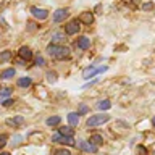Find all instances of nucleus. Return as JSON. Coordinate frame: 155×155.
Listing matches in <instances>:
<instances>
[{
    "label": "nucleus",
    "instance_id": "nucleus-1",
    "mask_svg": "<svg viewBox=\"0 0 155 155\" xmlns=\"http://www.w3.org/2000/svg\"><path fill=\"white\" fill-rule=\"evenodd\" d=\"M47 53L53 58L63 60V58L70 57V48L65 45H58V44H48L47 45Z\"/></svg>",
    "mask_w": 155,
    "mask_h": 155
},
{
    "label": "nucleus",
    "instance_id": "nucleus-2",
    "mask_svg": "<svg viewBox=\"0 0 155 155\" xmlns=\"http://www.w3.org/2000/svg\"><path fill=\"white\" fill-rule=\"evenodd\" d=\"M110 121V115H107V113H99V115H92L87 118L86 121V124L87 126H91V128H94V126H100V124H105V123H108Z\"/></svg>",
    "mask_w": 155,
    "mask_h": 155
},
{
    "label": "nucleus",
    "instance_id": "nucleus-3",
    "mask_svg": "<svg viewBox=\"0 0 155 155\" xmlns=\"http://www.w3.org/2000/svg\"><path fill=\"white\" fill-rule=\"evenodd\" d=\"M79 24H81V23L78 21V19H71L70 23H66L65 32L68 34V36H74V34H78V32H79V29H81Z\"/></svg>",
    "mask_w": 155,
    "mask_h": 155
},
{
    "label": "nucleus",
    "instance_id": "nucleus-4",
    "mask_svg": "<svg viewBox=\"0 0 155 155\" xmlns=\"http://www.w3.org/2000/svg\"><path fill=\"white\" fill-rule=\"evenodd\" d=\"M31 13H32L34 18L39 19V21H44V19L48 18V12H47V10L39 8V7H32V8H31Z\"/></svg>",
    "mask_w": 155,
    "mask_h": 155
},
{
    "label": "nucleus",
    "instance_id": "nucleus-5",
    "mask_svg": "<svg viewBox=\"0 0 155 155\" xmlns=\"http://www.w3.org/2000/svg\"><path fill=\"white\" fill-rule=\"evenodd\" d=\"M53 142H58V144H63V145H74V139L73 137H66V136H61V134H55L52 137Z\"/></svg>",
    "mask_w": 155,
    "mask_h": 155
},
{
    "label": "nucleus",
    "instance_id": "nucleus-6",
    "mask_svg": "<svg viewBox=\"0 0 155 155\" xmlns=\"http://www.w3.org/2000/svg\"><path fill=\"white\" fill-rule=\"evenodd\" d=\"M68 16V10L66 8H58L55 10V13H53V21L55 23H61V21H65V18Z\"/></svg>",
    "mask_w": 155,
    "mask_h": 155
},
{
    "label": "nucleus",
    "instance_id": "nucleus-7",
    "mask_svg": "<svg viewBox=\"0 0 155 155\" xmlns=\"http://www.w3.org/2000/svg\"><path fill=\"white\" fill-rule=\"evenodd\" d=\"M76 47H78V48H81V50H87V48L91 47V39L87 37V36H81V37H78V41H76Z\"/></svg>",
    "mask_w": 155,
    "mask_h": 155
},
{
    "label": "nucleus",
    "instance_id": "nucleus-8",
    "mask_svg": "<svg viewBox=\"0 0 155 155\" xmlns=\"http://www.w3.org/2000/svg\"><path fill=\"white\" fill-rule=\"evenodd\" d=\"M18 55L21 60H31L32 58V52H31V48L26 47V45H23V47H19V50H18Z\"/></svg>",
    "mask_w": 155,
    "mask_h": 155
},
{
    "label": "nucleus",
    "instance_id": "nucleus-9",
    "mask_svg": "<svg viewBox=\"0 0 155 155\" xmlns=\"http://www.w3.org/2000/svg\"><path fill=\"white\" fill-rule=\"evenodd\" d=\"M79 23H84V24H87V26H91L92 23H94V15H92L91 12H84L79 16V19H78Z\"/></svg>",
    "mask_w": 155,
    "mask_h": 155
},
{
    "label": "nucleus",
    "instance_id": "nucleus-10",
    "mask_svg": "<svg viewBox=\"0 0 155 155\" xmlns=\"http://www.w3.org/2000/svg\"><path fill=\"white\" fill-rule=\"evenodd\" d=\"M97 73H99V68H95V66H87L84 71H82V78H84V79H91V78H94Z\"/></svg>",
    "mask_w": 155,
    "mask_h": 155
},
{
    "label": "nucleus",
    "instance_id": "nucleus-11",
    "mask_svg": "<svg viewBox=\"0 0 155 155\" xmlns=\"http://www.w3.org/2000/svg\"><path fill=\"white\" fill-rule=\"evenodd\" d=\"M68 123H70V126L73 128V126H78L79 124V115L76 113V111H71V113H68Z\"/></svg>",
    "mask_w": 155,
    "mask_h": 155
},
{
    "label": "nucleus",
    "instance_id": "nucleus-12",
    "mask_svg": "<svg viewBox=\"0 0 155 155\" xmlns=\"http://www.w3.org/2000/svg\"><path fill=\"white\" fill-rule=\"evenodd\" d=\"M79 147L82 149V150H86V152H91V153H95L97 152V147L95 145H92V144H89V142H84V140H79Z\"/></svg>",
    "mask_w": 155,
    "mask_h": 155
},
{
    "label": "nucleus",
    "instance_id": "nucleus-13",
    "mask_svg": "<svg viewBox=\"0 0 155 155\" xmlns=\"http://www.w3.org/2000/svg\"><path fill=\"white\" fill-rule=\"evenodd\" d=\"M89 144L95 145V147H99L100 144H104V137H102L100 134H92L89 137Z\"/></svg>",
    "mask_w": 155,
    "mask_h": 155
},
{
    "label": "nucleus",
    "instance_id": "nucleus-14",
    "mask_svg": "<svg viewBox=\"0 0 155 155\" xmlns=\"http://www.w3.org/2000/svg\"><path fill=\"white\" fill-rule=\"evenodd\" d=\"M58 134L66 136V137H73V134H74V129H73L71 126H63V128L58 129Z\"/></svg>",
    "mask_w": 155,
    "mask_h": 155
},
{
    "label": "nucleus",
    "instance_id": "nucleus-15",
    "mask_svg": "<svg viewBox=\"0 0 155 155\" xmlns=\"http://www.w3.org/2000/svg\"><path fill=\"white\" fill-rule=\"evenodd\" d=\"M23 123H24L23 116H15V118H8L7 120V124L8 126H21Z\"/></svg>",
    "mask_w": 155,
    "mask_h": 155
},
{
    "label": "nucleus",
    "instance_id": "nucleus-16",
    "mask_svg": "<svg viewBox=\"0 0 155 155\" xmlns=\"http://www.w3.org/2000/svg\"><path fill=\"white\" fill-rule=\"evenodd\" d=\"M16 84L19 87H29V86L32 84V79L29 76H23V78H19V79L16 81Z\"/></svg>",
    "mask_w": 155,
    "mask_h": 155
},
{
    "label": "nucleus",
    "instance_id": "nucleus-17",
    "mask_svg": "<svg viewBox=\"0 0 155 155\" xmlns=\"http://www.w3.org/2000/svg\"><path fill=\"white\" fill-rule=\"evenodd\" d=\"M15 74H16L15 68H8V70H3L2 73H0V78H2V79H12Z\"/></svg>",
    "mask_w": 155,
    "mask_h": 155
},
{
    "label": "nucleus",
    "instance_id": "nucleus-18",
    "mask_svg": "<svg viewBox=\"0 0 155 155\" xmlns=\"http://www.w3.org/2000/svg\"><path fill=\"white\" fill-rule=\"evenodd\" d=\"M60 121H61V116L53 115V116H48L45 123H47V126H57V124H60Z\"/></svg>",
    "mask_w": 155,
    "mask_h": 155
},
{
    "label": "nucleus",
    "instance_id": "nucleus-19",
    "mask_svg": "<svg viewBox=\"0 0 155 155\" xmlns=\"http://www.w3.org/2000/svg\"><path fill=\"white\" fill-rule=\"evenodd\" d=\"M12 57H13V52H12V50H3V52H0V61H2V63L10 61V60H12Z\"/></svg>",
    "mask_w": 155,
    "mask_h": 155
},
{
    "label": "nucleus",
    "instance_id": "nucleus-20",
    "mask_svg": "<svg viewBox=\"0 0 155 155\" xmlns=\"http://www.w3.org/2000/svg\"><path fill=\"white\" fill-rule=\"evenodd\" d=\"M97 107H99V110H108L110 107H111V104H110V100H100L99 104H97Z\"/></svg>",
    "mask_w": 155,
    "mask_h": 155
},
{
    "label": "nucleus",
    "instance_id": "nucleus-21",
    "mask_svg": "<svg viewBox=\"0 0 155 155\" xmlns=\"http://www.w3.org/2000/svg\"><path fill=\"white\" fill-rule=\"evenodd\" d=\"M12 95V89L10 87H3V89H0V100H3L5 97H10Z\"/></svg>",
    "mask_w": 155,
    "mask_h": 155
},
{
    "label": "nucleus",
    "instance_id": "nucleus-22",
    "mask_svg": "<svg viewBox=\"0 0 155 155\" xmlns=\"http://www.w3.org/2000/svg\"><path fill=\"white\" fill-rule=\"evenodd\" d=\"M63 34L61 32H53L52 34V44H55V42H60V41H63Z\"/></svg>",
    "mask_w": 155,
    "mask_h": 155
},
{
    "label": "nucleus",
    "instance_id": "nucleus-23",
    "mask_svg": "<svg viewBox=\"0 0 155 155\" xmlns=\"http://www.w3.org/2000/svg\"><path fill=\"white\" fill-rule=\"evenodd\" d=\"M87 111H89V107H87L86 104H81V107H79V111H78V115H86Z\"/></svg>",
    "mask_w": 155,
    "mask_h": 155
},
{
    "label": "nucleus",
    "instance_id": "nucleus-24",
    "mask_svg": "<svg viewBox=\"0 0 155 155\" xmlns=\"http://www.w3.org/2000/svg\"><path fill=\"white\" fill-rule=\"evenodd\" d=\"M7 140H8V136L7 134H0V149L7 145Z\"/></svg>",
    "mask_w": 155,
    "mask_h": 155
},
{
    "label": "nucleus",
    "instance_id": "nucleus-25",
    "mask_svg": "<svg viewBox=\"0 0 155 155\" xmlns=\"http://www.w3.org/2000/svg\"><path fill=\"white\" fill-rule=\"evenodd\" d=\"M47 79H48V82H55L57 81V74H55V73H52V71H48L47 73Z\"/></svg>",
    "mask_w": 155,
    "mask_h": 155
},
{
    "label": "nucleus",
    "instance_id": "nucleus-26",
    "mask_svg": "<svg viewBox=\"0 0 155 155\" xmlns=\"http://www.w3.org/2000/svg\"><path fill=\"white\" fill-rule=\"evenodd\" d=\"M137 155H147V149L144 145H137Z\"/></svg>",
    "mask_w": 155,
    "mask_h": 155
},
{
    "label": "nucleus",
    "instance_id": "nucleus-27",
    "mask_svg": "<svg viewBox=\"0 0 155 155\" xmlns=\"http://www.w3.org/2000/svg\"><path fill=\"white\" fill-rule=\"evenodd\" d=\"M55 155H71V152H70V150H66V149H58L55 152Z\"/></svg>",
    "mask_w": 155,
    "mask_h": 155
},
{
    "label": "nucleus",
    "instance_id": "nucleus-28",
    "mask_svg": "<svg viewBox=\"0 0 155 155\" xmlns=\"http://www.w3.org/2000/svg\"><path fill=\"white\" fill-rule=\"evenodd\" d=\"M36 65H37V66H44V65H45V60H44L42 57H37V58H36Z\"/></svg>",
    "mask_w": 155,
    "mask_h": 155
},
{
    "label": "nucleus",
    "instance_id": "nucleus-29",
    "mask_svg": "<svg viewBox=\"0 0 155 155\" xmlns=\"http://www.w3.org/2000/svg\"><path fill=\"white\" fill-rule=\"evenodd\" d=\"M152 8H153V3L152 2H147V3L142 5V10H152Z\"/></svg>",
    "mask_w": 155,
    "mask_h": 155
},
{
    "label": "nucleus",
    "instance_id": "nucleus-30",
    "mask_svg": "<svg viewBox=\"0 0 155 155\" xmlns=\"http://www.w3.org/2000/svg\"><path fill=\"white\" fill-rule=\"evenodd\" d=\"M13 104H15V102H13L12 99H7V100H3V102H2V105H3V107H10V105H13Z\"/></svg>",
    "mask_w": 155,
    "mask_h": 155
},
{
    "label": "nucleus",
    "instance_id": "nucleus-31",
    "mask_svg": "<svg viewBox=\"0 0 155 155\" xmlns=\"http://www.w3.org/2000/svg\"><path fill=\"white\" fill-rule=\"evenodd\" d=\"M97 81H99V79H92L91 82H87V84H86L84 87H91V86H94V84H97Z\"/></svg>",
    "mask_w": 155,
    "mask_h": 155
},
{
    "label": "nucleus",
    "instance_id": "nucleus-32",
    "mask_svg": "<svg viewBox=\"0 0 155 155\" xmlns=\"http://www.w3.org/2000/svg\"><path fill=\"white\" fill-rule=\"evenodd\" d=\"M23 137H21V136H15V145H16V144H19V140H21Z\"/></svg>",
    "mask_w": 155,
    "mask_h": 155
},
{
    "label": "nucleus",
    "instance_id": "nucleus-33",
    "mask_svg": "<svg viewBox=\"0 0 155 155\" xmlns=\"http://www.w3.org/2000/svg\"><path fill=\"white\" fill-rule=\"evenodd\" d=\"M0 155H12V153H8V152H2Z\"/></svg>",
    "mask_w": 155,
    "mask_h": 155
},
{
    "label": "nucleus",
    "instance_id": "nucleus-34",
    "mask_svg": "<svg viewBox=\"0 0 155 155\" xmlns=\"http://www.w3.org/2000/svg\"><path fill=\"white\" fill-rule=\"evenodd\" d=\"M152 123H153V126H155V116H153V120H152Z\"/></svg>",
    "mask_w": 155,
    "mask_h": 155
}]
</instances>
